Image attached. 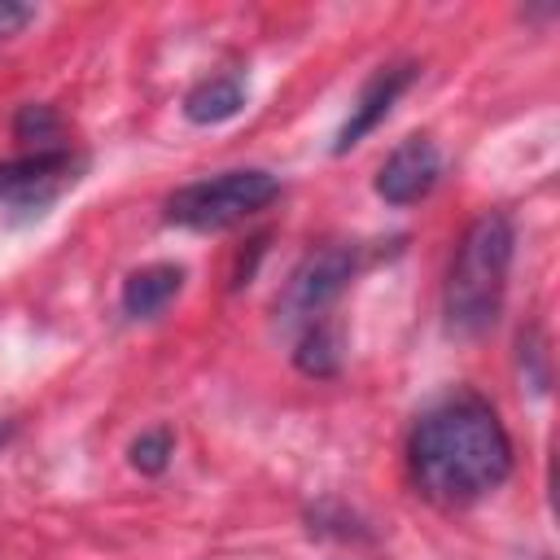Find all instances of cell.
Here are the masks:
<instances>
[{
	"instance_id": "1",
	"label": "cell",
	"mask_w": 560,
	"mask_h": 560,
	"mask_svg": "<svg viewBox=\"0 0 560 560\" xmlns=\"http://www.w3.org/2000/svg\"><path fill=\"white\" fill-rule=\"evenodd\" d=\"M407 464L424 499L464 508L508 481L512 438L490 402H481L477 394H459L416 420Z\"/></svg>"
},
{
	"instance_id": "2",
	"label": "cell",
	"mask_w": 560,
	"mask_h": 560,
	"mask_svg": "<svg viewBox=\"0 0 560 560\" xmlns=\"http://www.w3.org/2000/svg\"><path fill=\"white\" fill-rule=\"evenodd\" d=\"M512 249H516V232L503 210H486L464 232L455 262L446 271V293H442L446 324L459 337H477L499 319L508 271H512Z\"/></svg>"
},
{
	"instance_id": "3",
	"label": "cell",
	"mask_w": 560,
	"mask_h": 560,
	"mask_svg": "<svg viewBox=\"0 0 560 560\" xmlns=\"http://www.w3.org/2000/svg\"><path fill=\"white\" fill-rule=\"evenodd\" d=\"M276 192H280V184L267 171H254V166L223 171V175L184 184L166 201V219L179 228H192V232H223V228L258 214L262 206H271Z\"/></svg>"
},
{
	"instance_id": "4",
	"label": "cell",
	"mask_w": 560,
	"mask_h": 560,
	"mask_svg": "<svg viewBox=\"0 0 560 560\" xmlns=\"http://www.w3.org/2000/svg\"><path fill=\"white\" fill-rule=\"evenodd\" d=\"M350 271H354V254L346 245H328V249L306 254L276 302L280 324H315V315L346 289Z\"/></svg>"
},
{
	"instance_id": "5",
	"label": "cell",
	"mask_w": 560,
	"mask_h": 560,
	"mask_svg": "<svg viewBox=\"0 0 560 560\" xmlns=\"http://www.w3.org/2000/svg\"><path fill=\"white\" fill-rule=\"evenodd\" d=\"M442 179V153L433 140L411 136L402 140L376 171V197H385L389 206H416L420 197L433 192V184Z\"/></svg>"
},
{
	"instance_id": "6",
	"label": "cell",
	"mask_w": 560,
	"mask_h": 560,
	"mask_svg": "<svg viewBox=\"0 0 560 560\" xmlns=\"http://www.w3.org/2000/svg\"><path fill=\"white\" fill-rule=\"evenodd\" d=\"M411 79H416V66H411V61H402V66H381V70L363 83V92H359L350 118L341 122V131H337V153L354 149L368 131H376V122L394 109V101L411 88Z\"/></svg>"
},
{
	"instance_id": "7",
	"label": "cell",
	"mask_w": 560,
	"mask_h": 560,
	"mask_svg": "<svg viewBox=\"0 0 560 560\" xmlns=\"http://www.w3.org/2000/svg\"><path fill=\"white\" fill-rule=\"evenodd\" d=\"M179 284H184V267H175V262L140 267L122 280V311L136 319H153L158 311H166V302L179 293Z\"/></svg>"
},
{
	"instance_id": "8",
	"label": "cell",
	"mask_w": 560,
	"mask_h": 560,
	"mask_svg": "<svg viewBox=\"0 0 560 560\" xmlns=\"http://www.w3.org/2000/svg\"><path fill=\"white\" fill-rule=\"evenodd\" d=\"M241 105H245V88H241V79L219 74V79L197 83V88L184 96V118L197 122V127H214V122L236 118Z\"/></svg>"
},
{
	"instance_id": "9",
	"label": "cell",
	"mask_w": 560,
	"mask_h": 560,
	"mask_svg": "<svg viewBox=\"0 0 560 560\" xmlns=\"http://www.w3.org/2000/svg\"><path fill=\"white\" fill-rule=\"evenodd\" d=\"M166 455H171V433L166 429H153V433H140L131 442V464L140 472H162L166 468Z\"/></svg>"
},
{
	"instance_id": "10",
	"label": "cell",
	"mask_w": 560,
	"mask_h": 560,
	"mask_svg": "<svg viewBox=\"0 0 560 560\" xmlns=\"http://www.w3.org/2000/svg\"><path fill=\"white\" fill-rule=\"evenodd\" d=\"M57 136V118L44 109V105H26L18 114V140H35V153L44 149V140Z\"/></svg>"
},
{
	"instance_id": "11",
	"label": "cell",
	"mask_w": 560,
	"mask_h": 560,
	"mask_svg": "<svg viewBox=\"0 0 560 560\" xmlns=\"http://www.w3.org/2000/svg\"><path fill=\"white\" fill-rule=\"evenodd\" d=\"M298 363L306 368V372H332V341H328V332L324 328H315V332H306V341H302V350H298Z\"/></svg>"
},
{
	"instance_id": "12",
	"label": "cell",
	"mask_w": 560,
	"mask_h": 560,
	"mask_svg": "<svg viewBox=\"0 0 560 560\" xmlns=\"http://www.w3.org/2000/svg\"><path fill=\"white\" fill-rule=\"evenodd\" d=\"M26 22H35V9H31V4H9V0H0V39L18 35Z\"/></svg>"
}]
</instances>
